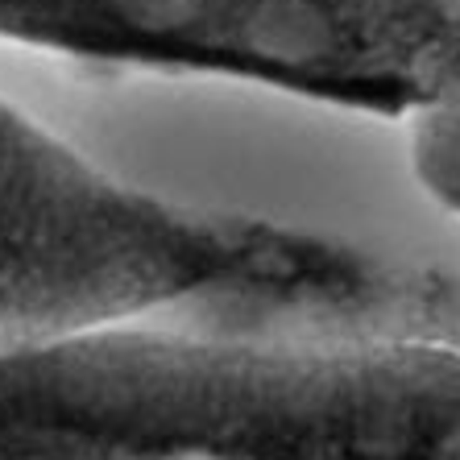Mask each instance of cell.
<instances>
[{
    "instance_id": "obj_1",
    "label": "cell",
    "mask_w": 460,
    "mask_h": 460,
    "mask_svg": "<svg viewBox=\"0 0 460 460\" xmlns=\"http://www.w3.org/2000/svg\"><path fill=\"white\" fill-rule=\"evenodd\" d=\"M0 460H460V287L179 307L4 349Z\"/></svg>"
},
{
    "instance_id": "obj_2",
    "label": "cell",
    "mask_w": 460,
    "mask_h": 460,
    "mask_svg": "<svg viewBox=\"0 0 460 460\" xmlns=\"http://www.w3.org/2000/svg\"><path fill=\"white\" fill-rule=\"evenodd\" d=\"M0 42L411 120L460 66V0H0Z\"/></svg>"
},
{
    "instance_id": "obj_3",
    "label": "cell",
    "mask_w": 460,
    "mask_h": 460,
    "mask_svg": "<svg viewBox=\"0 0 460 460\" xmlns=\"http://www.w3.org/2000/svg\"><path fill=\"white\" fill-rule=\"evenodd\" d=\"M411 125V162L419 179L460 220V75Z\"/></svg>"
},
{
    "instance_id": "obj_4",
    "label": "cell",
    "mask_w": 460,
    "mask_h": 460,
    "mask_svg": "<svg viewBox=\"0 0 460 460\" xmlns=\"http://www.w3.org/2000/svg\"><path fill=\"white\" fill-rule=\"evenodd\" d=\"M25 137H30V117H25V108H17L13 100L0 96V171L22 154Z\"/></svg>"
}]
</instances>
